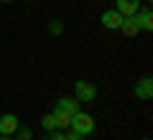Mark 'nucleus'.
Segmentation results:
<instances>
[{"instance_id":"1","label":"nucleus","mask_w":153,"mask_h":140,"mask_svg":"<svg viewBox=\"0 0 153 140\" xmlns=\"http://www.w3.org/2000/svg\"><path fill=\"white\" fill-rule=\"evenodd\" d=\"M69 127H71V133H76V135H82V138H87V135H92V133H94V117L79 110L76 115H71Z\"/></svg>"},{"instance_id":"2","label":"nucleus","mask_w":153,"mask_h":140,"mask_svg":"<svg viewBox=\"0 0 153 140\" xmlns=\"http://www.w3.org/2000/svg\"><path fill=\"white\" fill-rule=\"evenodd\" d=\"M74 94H76V102H94L97 97V89H94L92 81H84V79H76L74 81Z\"/></svg>"},{"instance_id":"3","label":"nucleus","mask_w":153,"mask_h":140,"mask_svg":"<svg viewBox=\"0 0 153 140\" xmlns=\"http://www.w3.org/2000/svg\"><path fill=\"white\" fill-rule=\"evenodd\" d=\"M133 94H135L140 102H151L153 99V79L151 76H143V79L133 87Z\"/></svg>"},{"instance_id":"4","label":"nucleus","mask_w":153,"mask_h":140,"mask_svg":"<svg viewBox=\"0 0 153 140\" xmlns=\"http://www.w3.org/2000/svg\"><path fill=\"white\" fill-rule=\"evenodd\" d=\"M100 23H102L105 28H107V31H120V23H123V16L117 10H105L102 16H100Z\"/></svg>"},{"instance_id":"5","label":"nucleus","mask_w":153,"mask_h":140,"mask_svg":"<svg viewBox=\"0 0 153 140\" xmlns=\"http://www.w3.org/2000/svg\"><path fill=\"white\" fill-rule=\"evenodd\" d=\"M21 127V122H18L16 115H0V135H16V130Z\"/></svg>"},{"instance_id":"6","label":"nucleus","mask_w":153,"mask_h":140,"mask_svg":"<svg viewBox=\"0 0 153 140\" xmlns=\"http://www.w3.org/2000/svg\"><path fill=\"white\" fill-rule=\"evenodd\" d=\"M115 10L120 13L123 18H128V16H135V13L140 10V0H117Z\"/></svg>"},{"instance_id":"7","label":"nucleus","mask_w":153,"mask_h":140,"mask_svg":"<svg viewBox=\"0 0 153 140\" xmlns=\"http://www.w3.org/2000/svg\"><path fill=\"white\" fill-rule=\"evenodd\" d=\"M135 23L140 31H153V13L151 8H140V10L135 13Z\"/></svg>"},{"instance_id":"8","label":"nucleus","mask_w":153,"mask_h":140,"mask_svg":"<svg viewBox=\"0 0 153 140\" xmlns=\"http://www.w3.org/2000/svg\"><path fill=\"white\" fill-rule=\"evenodd\" d=\"M79 104H82V102H76L74 97H61V99H56V107L54 110L66 112V115H76V112H79Z\"/></svg>"},{"instance_id":"9","label":"nucleus","mask_w":153,"mask_h":140,"mask_svg":"<svg viewBox=\"0 0 153 140\" xmlns=\"http://www.w3.org/2000/svg\"><path fill=\"white\" fill-rule=\"evenodd\" d=\"M120 31L125 33V36H138L140 33V28H138V23H135V16H128V18H123V23H120Z\"/></svg>"},{"instance_id":"10","label":"nucleus","mask_w":153,"mask_h":140,"mask_svg":"<svg viewBox=\"0 0 153 140\" xmlns=\"http://www.w3.org/2000/svg\"><path fill=\"white\" fill-rule=\"evenodd\" d=\"M54 120H56V130H64V127H69V122H71V115H66V112H59V110H54Z\"/></svg>"},{"instance_id":"11","label":"nucleus","mask_w":153,"mask_h":140,"mask_svg":"<svg viewBox=\"0 0 153 140\" xmlns=\"http://www.w3.org/2000/svg\"><path fill=\"white\" fill-rule=\"evenodd\" d=\"M41 127H44V130H49V133H51V130H56V120H54V115H44V120H41Z\"/></svg>"},{"instance_id":"12","label":"nucleus","mask_w":153,"mask_h":140,"mask_svg":"<svg viewBox=\"0 0 153 140\" xmlns=\"http://www.w3.org/2000/svg\"><path fill=\"white\" fill-rule=\"evenodd\" d=\"M49 33L51 36H61V33H64V23L61 21H51L49 23Z\"/></svg>"},{"instance_id":"13","label":"nucleus","mask_w":153,"mask_h":140,"mask_svg":"<svg viewBox=\"0 0 153 140\" xmlns=\"http://www.w3.org/2000/svg\"><path fill=\"white\" fill-rule=\"evenodd\" d=\"M31 130H28V127H18L16 130V135H13V140H31Z\"/></svg>"},{"instance_id":"14","label":"nucleus","mask_w":153,"mask_h":140,"mask_svg":"<svg viewBox=\"0 0 153 140\" xmlns=\"http://www.w3.org/2000/svg\"><path fill=\"white\" fill-rule=\"evenodd\" d=\"M46 140H66V135L61 133V130H51V135H49Z\"/></svg>"},{"instance_id":"15","label":"nucleus","mask_w":153,"mask_h":140,"mask_svg":"<svg viewBox=\"0 0 153 140\" xmlns=\"http://www.w3.org/2000/svg\"><path fill=\"white\" fill-rule=\"evenodd\" d=\"M66 140H82V135H76V133H69V135H66Z\"/></svg>"},{"instance_id":"16","label":"nucleus","mask_w":153,"mask_h":140,"mask_svg":"<svg viewBox=\"0 0 153 140\" xmlns=\"http://www.w3.org/2000/svg\"><path fill=\"white\" fill-rule=\"evenodd\" d=\"M0 140H13V135H0Z\"/></svg>"},{"instance_id":"17","label":"nucleus","mask_w":153,"mask_h":140,"mask_svg":"<svg viewBox=\"0 0 153 140\" xmlns=\"http://www.w3.org/2000/svg\"><path fill=\"white\" fill-rule=\"evenodd\" d=\"M0 3H13V0H0Z\"/></svg>"},{"instance_id":"18","label":"nucleus","mask_w":153,"mask_h":140,"mask_svg":"<svg viewBox=\"0 0 153 140\" xmlns=\"http://www.w3.org/2000/svg\"><path fill=\"white\" fill-rule=\"evenodd\" d=\"M143 140H151V138H143Z\"/></svg>"}]
</instances>
